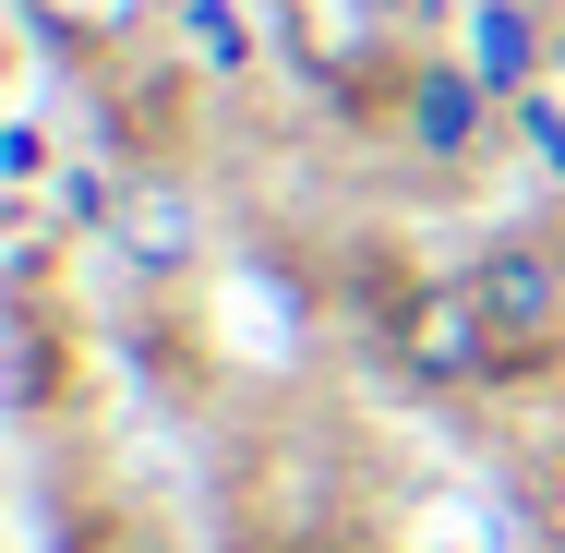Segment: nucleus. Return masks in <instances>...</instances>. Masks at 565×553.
Segmentation results:
<instances>
[{"instance_id": "obj_1", "label": "nucleus", "mask_w": 565, "mask_h": 553, "mask_svg": "<svg viewBox=\"0 0 565 553\" xmlns=\"http://www.w3.org/2000/svg\"><path fill=\"white\" fill-rule=\"evenodd\" d=\"M277 36H289V61L326 85V97H397V73H409V0H289L277 12Z\"/></svg>"}, {"instance_id": "obj_2", "label": "nucleus", "mask_w": 565, "mask_h": 553, "mask_svg": "<svg viewBox=\"0 0 565 553\" xmlns=\"http://www.w3.org/2000/svg\"><path fill=\"white\" fill-rule=\"evenodd\" d=\"M457 277H469V301H481V326H493L505 361H554V349H565V241L493 228Z\"/></svg>"}, {"instance_id": "obj_6", "label": "nucleus", "mask_w": 565, "mask_h": 553, "mask_svg": "<svg viewBox=\"0 0 565 553\" xmlns=\"http://www.w3.org/2000/svg\"><path fill=\"white\" fill-rule=\"evenodd\" d=\"M12 12H24V36H36L49 61L109 73V61H132V49L157 36V12H169V0H12Z\"/></svg>"}, {"instance_id": "obj_5", "label": "nucleus", "mask_w": 565, "mask_h": 553, "mask_svg": "<svg viewBox=\"0 0 565 553\" xmlns=\"http://www.w3.org/2000/svg\"><path fill=\"white\" fill-rule=\"evenodd\" d=\"M397 361H409L422 385H481V373H505V349H493V326H481L469 277H434V289L397 301Z\"/></svg>"}, {"instance_id": "obj_7", "label": "nucleus", "mask_w": 565, "mask_h": 553, "mask_svg": "<svg viewBox=\"0 0 565 553\" xmlns=\"http://www.w3.org/2000/svg\"><path fill=\"white\" fill-rule=\"evenodd\" d=\"M457 61L518 109V97H542V12L530 0H469V36H457Z\"/></svg>"}, {"instance_id": "obj_4", "label": "nucleus", "mask_w": 565, "mask_h": 553, "mask_svg": "<svg viewBox=\"0 0 565 553\" xmlns=\"http://www.w3.org/2000/svg\"><path fill=\"white\" fill-rule=\"evenodd\" d=\"M85 217L109 228V253L132 265V277H193L205 265V205H193V181H97L85 193Z\"/></svg>"}, {"instance_id": "obj_3", "label": "nucleus", "mask_w": 565, "mask_h": 553, "mask_svg": "<svg viewBox=\"0 0 565 553\" xmlns=\"http://www.w3.org/2000/svg\"><path fill=\"white\" fill-rule=\"evenodd\" d=\"M385 120H397V145L409 157H434V169H469V157H493V120H518L457 49H422L409 73H397V97H385Z\"/></svg>"}]
</instances>
